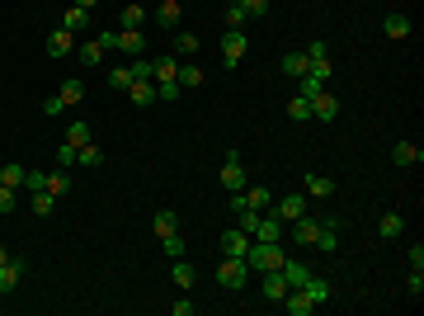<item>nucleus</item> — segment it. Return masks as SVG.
Listing matches in <instances>:
<instances>
[{
	"mask_svg": "<svg viewBox=\"0 0 424 316\" xmlns=\"http://www.w3.org/2000/svg\"><path fill=\"white\" fill-rule=\"evenodd\" d=\"M321 302H330V284H326V279H311L307 288H288L283 312H288V316H311Z\"/></svg>",
	"mask_w": 424,
	"mask_h": 316,
	"instance_id": "1",
	"label": "nucleus"
},
{
	"mask_svg": "<svg viewBox=\"0 0 424 316\" xmlns=\"http://www.w3.org/2000/svg\"><path fill=\"white\" fill-rule=\"evenodd\" d=\"M283 241H250V251H245V265L259 269V274H269V269H283Z\"/></svg>",
	"mask_w": 424,
	"mask_h": 316,
	"instance_id": "2",
	"label": "nucleus"
},
{
	"mask_svg": "<svg viewBox=\"0 0 424 316\" xmlns=\"http://www.w3.org/2000/svg\"><path fill=\"white\" fill-rule=\"evenodd\" d=\"M245 279H250V265H245L240 255H221V265H217V284L226 288V293H236V288H245Z\"/></svg>",
	"mask_w": 424,
	"mask_h": 316,
	"instance_id": "3",
	"label": "nucleus"
},
{
	"mask_svg": "<svg viewBox=\"0 0 424 316\" xmlns=\"http://www.w3.org/2000/svg\"><path fill=\"white\" fill-rule=\"evenodd\" d=\"M245 48H250V38H245V29H226V38H221V62H226V71H231V66H240Z\"/></svg>",
	"mask_w": 424,
	"mask_h": 316,
	"instance_id": "4",
	"label": "nucleus"
},
{
	"mask_svg": "<svg viewBox=\"0 0 424 316\" xmlns=\"http://www.w3.org/2000/svg\"><path fill=\"white\" fill-rule=\"evenodd\" d=\"M221 189H231V194H240L245 189V165H240V151H226V165H221Z\"/></svg>",
	"mask_w": 424,
	"mask_h": 316,
	"instance_id": "5",
	"label": "nucleus"
},
{
	"mask_svg": "<svg viewBox=\"0 0 424 316\" xmlns=\"http://www.w3.org/2000/svg\"><path fill=\"white\" fill-rule=\"evenodd\" d=\"M24 274H29V260H19V255H10V260L0 265V293H15V288L24 284Z\"/></svg>",
	"mask_w": 424,
	"mask_h": 316,
	"instance_id": "6",
	"label": "nucleus"
},
{
	"mask_svg": "<svg viewBox=\"0 0 424 316\" xmlns=\"http://www.w3.org/2000/svg\"><path fill=\"white\" fill-rule=\"evenodd\" d=\"M302 213H307V194H283V198H274V217H283V222H297Z\"/></svg>",
	"mask_w": 424,
	"mask_h": 316,
	"instance_id": "7",
	"label": "nucleus"
},
{
	"mask_svg": "<svg viewBox=\"0 0 424 316\" xmlns=\"http://www.w3.org/2000/svg\"><path fill=\"white\" fill-rule=\"evenodd\" d=\"M250 236H255V241H283V236H288V222H283V217H269V213H259V222H255Z\"/></svg>",
	"mask_w": 424,
	"mask_h": 316,
	"instance_id": "8",
	"label": "nucleus"
},
{
	"mask_svg": "<svg viewBox=\"0 0 424 316\" xmlns=\"http://www.w3.org/2000/svg\"><path fill=\"white\" fill-rule=\"evenodd\" d=\"M316 251H321V255H335V251H340V217H326V222H321V232H316Z\"/></svg>",
	"mask_w": 424,
	"mask_h": 316,
	"instance_id": "9",
	"label": "nucleus"
},
{
	"mask_svg": "<svg viewBox=\"0 0 424 316\" xmlns=\"http://www.w3.org/2000/svg\"><path fill=\"white\" fill-rule=\"evenodd\" d=\"M250 232H240V227H226V232H221V255H240V260H245V251H250Z\"/></svg>",
	"mask_w": 424,
	"mask_h": 316,
	"instance_id": "10",
	"label": "nucleus"
},
{
	"mask_svg": "<svg viewBox=\"0 0 424 316\" xmlns=\"http://www.w3.org/2000/svg\"><path fill=\"white\" fill-rule=\"evenodd\" d=\"M118 52H123V57H146V33L141 29H118Z\"/></svg>",
	"mask_w": 424,
	"mask_h": 316,
	"instance_id": "11",
	"label": "nucleus"
},
{
	"mask_svg": "<svg viewBox=\"0 0 424 316\" xmlns=\"http://www.w3.org/2000/svg\"><path fill=\"white\" fill-rule=\"evenodd\" d=\"M311 118H321V123H335V118H340V99L330 95V90L311 95Z\"/></svg>",
	"mask_w": 424,
	"mask_h": 316,
	"instance_id": "12",
	"label": "nucleus"
},
{
	"mask_svg": "<svg viewBox=\"0 0 424 316\" xmlns=\"http://www.w3.org/2000/svg\"><path fill=\"white\" fill-rule=\"evenodd\" d=\"M76 52V33L71 29H52L47 33V57H71Z\"/></svg>",
	"mask_w": 424,
	"mask_h": 316,
	"instance_id": "13",
	"label": "nucleus"
},
{
	"mask_svg": "<svg viewBox=\"0 0 424 316\" xmlns=\"http://www.w3.org/2000/svg\"><path fill=\"white\" fill-rule=\"evenodd\" d=\"M170 52L179 57V62H188V57L198 52V33H188V29H174V33H170Z\"/></svg>",
	"mask_w": 424,
	"mask_h": 316,
	"instance_id": "14",
	"label": "nucleus"
},
{
	"mask_svg": "<svg viewBox=\"0 0 424 316\" xmlns=\"http://www.w3.org/2000/svg\"><path fill=\"white\" fill-rule=\"evenodd\" d=\"M302 194L307 198H330L335 194V179L330 175H302Z\"/></svg>",
	"mask_w": 424,
	"mask_h": 316,
	"instance_id": "15",
	"label": "nucleus"
},
{
	"mask_svg": "<svg viewBox=\"0 0 424 316\" xmlns=\"http://www.w3.org/2000/svg\"><path fill=\"white\" fill-rule=\"evenodd\" d=\"M278 274L288 279V288H307V284L316 279V274H311L307 265H302V260H283V269H278Z\"/></svg>",
	"mask_w": 424,
	"mask_h": 316,
	"instance_id": "16",
	"label": "nucleus"
},
{
	"mask_svg": "<svg viewBox=\"0 0 424 316\" xmlns=\"http://www.w3.org/2000/svg\"><path fill=\"white\" fill-rule=\"evenodd\" d=\"M288 227H293V241H297V246H316V232H321V222H316V217L302 213V217L288 222Z\"/></svg>",
	"mask_w": 424,
	"mask_h": 316,
	"instance_id": "17",
	"label": "nucleus"
},
{
	"mask_svg": "<svg viewBox=\"0 0 424 316\" xmlns=\"http://www.w3.org/2000/svg\"><path fill=\"white\" fill-rule=\"evenodd\" d=\"M24 179H29V165H19V160H5L0 165V184L5 189H24Z\"/></svg>",
	"mask_w": 424,
	"mask_h": 316,
	"instance_id": "18",
	"label": "nucleus"
},
{
	"mask_svg": "<svg viewBox=\"0 0 424 316\" xmlns=\"http://www.w3.org/2000/svg\"><path fill=\"white\" fill-rule=\"evenodd\" d=\"M57 95H62V104H66V109H76L80 99H85V80H80V76H66Z\"/></svg>",
	"mask_w": 424,
	"mask_h": 316,
	"instance_id": "19",
	"label": "nucleus"
},
{
	"mask_svg": "<svg viewBox=\"0 0 424 316\" xmlns=\"http://www.w3.org/2000/svg\"><path fill=\"white\" fill-rule=\"evenodd\" d=\"M307 71H311V57H307V52H283V76H307Z\"/></svg>",
	"mask_w": 424,
	"mask_h": 316,
	"instance_id": "20",
	"label": "nucleus"
},
{
	"mask_svg": "<svg viewBox=\"0 0 424 316\" xmlns=\"http://www.w3.org/2000/svg\"><path fill=\"white\" fill-rule=\"evenodd\" d=\"M174 71H179V57H174V52L151 57V80H174Z\"/></svg>",
	"mask_w": 424,
	"mask_h": 316,
	"instance_id": "21",
	"label": "nucleus"
},
{
	"mask_svg": "<svg viewBox=\"0 0 424 316\" xmlns=\"http://www.w3.org/2000/svg\"><path fill=\"white\" fill-rule=\"evenodd\" d=\"M156 24H160V29H179V0H160V5H156Z\"/></svg>",
	"mask_w": 424,
	"mask_h": 316,
	"instance_id": "22",
	"label": "nucleus"
},
{
	"mask_svg": "<svg viewBox=\"0 0 424 316\" xmlns=\"http://www.w3.org/2000/svg\"><path fill=\"white\" fill-rule=\"evenodd\" d=\"M174 80H179V90H198V85H203V71H198V66L193 62H179V71H174Z\"/></svg>",
	"mask_w": 424,
	"mask_h": 316,
	"instance_id": "23",
	"label": "nucleus"
},
{
	"mask_svg": "<svg viewBox=\"0 0 424 316\" xmlns=\"http://www.w3.org/2000/svg\"><path fill=\"white\" fill-rule=\"evenodd\" d=\"M264 298L269 302H283V298H288V279H283L278 269H269V274H264Z\"/></svg>",
	"mask_w": 424,
	"mask_h": 316,
	"instance_id": "24",
	"label": "nucleus"
},
{
	"mask_svg": "<svg viewBox=\"0 0 424 316\" xmlns=\"http://www.w3.org/2000/svg\"><path fill=\"white\" fill-rule=\"evenodd\" d=\"M127 99H132L137 109H146V104L156 99V85H151V80H132V85H127Z\"/></svg>",
	"mask_w": 424,
	"mask_h": 316,
	"instance_id": "25",
	"label": "nucleus"
},
{
	"mask_svg": "<svg viewBox=\"0 0 424 316\" xmlns=\"http://www.w3.org/2000/svg\"><path fill=\"white\" fill-rule=\"evenodd\" d=\"M76 57H80V66H90V71H94V66L104 62L109 52H104V48H99V43H94V38H90V43H76Z\"/></svg>",
	"mask_w": 424,
	"mask_h": 316,
	"instance_id": "26",
	"label": "nucleus"
},
{
	"mask_svg": "<svg viewBox=\"0 0 424 316\" xmlns=\"http://www.w3.org/2000/svg\"><path fill=\"white\" fill-rule=\"evenodd\" d=\"M392 160H396V165H420L424 151H420L415 142H396V146H392Z\"/></svg>",
	"mask_w": 424,
	"mask_h": 316,
	"instance_id": "27",
	"label": "nucleus"
},
{
	"mask_svg": "<svg viewBox=\"0 0 424 316\" xmlns=\"http://www.w3.org/2000/svg\"><path fill=\"white\" fill-rule=\"evenodd\" d=\"M151 232H156V236H170V232H179V213H170V208H160L156 217H151Z\"/></svg>",
	"mask_w": 424,
	"mask_h": 316,
	"instance_id": "28",
	"label": "nucleus"
},
{
	"mask_svg": "<svg viewBox=\"0 0 424 316\" xmlns=\"http://www.w3.org/2000/svg\"><path fill=\"white\" fill-rule=\"evenodd\" d=\"M62 29H71L80 38V33L90 29V10H80V5H71V10H66V19H62Z\"/></svg>",
	"mask_w": 424,
	"mask_h": 316,
	"instance_id": "29",
	"label": "nucleus"
},
{
	"mask_svg": "<svg viewBox=\"0 0 424 316\" xmlns=\"http://www.w3.org/2000/svg\"><path fill=\"white\" fill-rule=\"evenodd\" d=\"M288 118H293V123H311V99L293 95V99H288Z\"/></svg>",
	"mask_w": 424,
	"mask_h": 316,
	"instance_id": "30",
	"label": "nucleus"
},
{
	"mask_svg": "<svg viewBox=\"0 0 424 316\" xmlns=\"http://www.w3.org/2000/svg\"><path fill=\"white\" fill-rule=\"evenodd\" d=\"M76 189V184H71V170H52L47 175V194H52V198H62V194H71Z\"/></svg>",
	"mask_w": 424,
	"mask_h": 316,
	"instance_id": "31",
	"label": "nucleus"
},
{
	"mask_svg": "<svg viewBox=\"0 0 424 316\" xmlns=\"http://www.w3.org/2000/svg\"><path fill=\"white\" fill-rule=\"evenodd\" d=\"M240 194H245V208H255V213L274 208V189H240Z\"/></svg>",
	"mask_w": 424,
	"mask_h": 316,
	"instance_id": "32",
	"label": "nucleus"
},
{
	"mask_svg": "<svg viewBox=\"0 0 424 316\" xmlns=\"http://www.w3.org/2000/svg\"><path fill=\"white\" fill-rule=\"evenodd\" d=\"M76 165H85V170H94V165H104V151L94 142H85V146H76Z\"/></svg>",
	"mask_w": 424,
	"mask_h": 316,
	"instance_id": "33",
	"label": "nucleus"
},
{
	"mask_svg": "<svg viewBox=\"0 0 424 316\" xmlns=\"http://www.w3.org/2000/svg\"><path fill=\"white\" fill-rule=\"evenodd\" d=\"M377 232H382L387 241H392V236H401V232H406V217H401V213H382V222H377Z\"/></svg>",
	"mask_w": 424,
	"mask_h": 316,
	"instance_id": "34",
	"label": "nucleus"
},
{
	"mask_svg": "<svg viewBox=\"0 0 424 316\" xmlns=\"http://www.w3.org/2000/svg\"><path fill=\"white\" fill-rule=\"evenodd\" d=\"M170 274H174V284H179V288H193V284H198V269L188 265L184 255H179V265H174V269H170Z\"/></svg>",
	"mask_w": 424,
	"mask_h": 316,
	"instance_id": "35",
	"label": "nucleus"
},
{
	"mask_svg": "<svg viewBox=\"0 0 424 316\" xmlns=\"http://www.w3.org/2000/svg\"><path fill=\"white\" fill-rule=\"evenodd\" d=\"M382 33H387V38H406V33H410V19H406V15H387Z\"/></svg>",
	"mask_w": 424,
	"mask_h": 316,
	"instance_id": "36",
	"label": "nucleus"
},
{
	"mask_svg": "<svg viewBox=\"0 0 424 316\" xmlns=\"http://www.w3.org/2000/svg\"><path fill=\"white\" fill-rule=\"evenodd\" d=\"M66 142H71V146H85V142H94V137H90V123H80V118H76V123L66 127Z\"/></svg>",
	"mask_w": 424,
	"mask_h": 316,
	"instance_id": "37",
	"label": "nucleus"
},
{
	"mask_svg": "<svg viewBox=\"0 0 424 316\" xmlns=\"http://www.w3.org/2000/svg\"><path fill=\"white\" fill-rule=\"evenodd\" d=\"M52 208H57V198H52L47 189H38V194H33V213H38V217H52Z\"/></svg>",
	"mask_w": 424,
	"mask_h": 316,
	"instance_id": "38",
	"label": "nucleus"
},
{
	"mask_svg": "<svg viewBox=\"0 0 424 316\" xmlns=\"http://www.w3.org/2000/svg\"><path fill=\"white\" fill-rule=\"evenodd\" d=\"M127 71H132V80H151V52H146V57H132Z\"/></svg>",
	"mask_w": 424,
	"mask_h": 316,
	"instance_id": "39",
	"label": "nucleus"
},
{
	"mask_svg": "<svg viewBox=\"0 0 424 316\" xmlns=\"http://www.w3.org/2000/svg\"><path fill=\"white\" fill-rule=\"evenodd\" d=\"M146 24V10L141 5H123V29H141Z\"/></svg>",
	"mask_w": 424,
	"mask_h": 316,
	"instance_id": "40",
	"label": "nucleus"
},
{
	"mask_svg": "<svg viewBox=\"0 0 424 316\" xmlns=\"http://www.w3.org/2000/svg\"><path fill=\"white\" fill-rule=\"evenodd\" d=\"M302 52H307L311 62H330V43H326V38H311V43H307Z\"/></svg>",
	"mask_w": 424,
	"mask_h": 316,
	"instance_id": "41",
	"label": "nucleus"
},
{
	"mask_svg": "<svg viewBox=\"0 0 424 316\" xmlns=\"http://www.w3.org/2000/svg\"><path fill=\"white\" fill-rule=\"evenodd\" d=\"M57 170H76V146H71V142L57 146Z\"/></svg>",
	"mask_w": 424,
	"mask_h": 316,
	"instance_id": "42",
	"label": "nucleus"
},
{
	"mask_svg": "<svg viewBox=\"0 0 424 316\" xmlns=\"http://www.w3.org/2000/svg\"><path fill=\"white\" fill-rule=\"evenodd\" d=\"M156 99L174 104V99H179V80H156Z\"/></svg>",
	"mask_w": 424,
	"mask_h": 316,
	"instance_id": "43",
	"label": "nucleus"
},
{
	"mask_svg": "<svg viewBox=\"0 0 424 316\" xmlns=\"http://www.w3.org/2000/svg\"><path fill=\"white\" fill-rule=\"evenodd\" d=\"M160 246H165V255H170V260H179V255H184V236H179V232L160 236Z\"/></svg>",
	"mask_w": 424,
	"mask_h": 316,
	"instance_id": "44",
	"label": "nucleus"
},
{
	"mask_svg": "<svg viewBox=\"0 0 424 316\" xmlns=\"http://www.w3.org/2000/svg\"><path fill=\"white\" fill-rule=\"evenodd\" d=\"M240 10H245V19H264L269 15V0H240Z\"/></svg>",
	"mask_w": 424,
	"mask_h": 316,
	"instance_id": "45",
	"label": "nucleus"
},
{
	"mask_svg": "<svg viewBox=\"0 0 424 316\" xmlns=\"http://www.w3.org/2000/svg\"><path fill=\"white\" fill-rule=\"evenodd\" d=\"M109 85H113V90H127V85H132V71H127V66H113V71H109Z\"/></svg>",
	"mask_w": 424,
	"mask_h": 316,
	"instance_id": "46",
	"label": "nucleus"
},
{
	"mask_svg": "<svg viewBox=\"0 0 424 316\" xmlns=\"http://www.w3.org/2000/svg\"><path fill=\"white\" fill-rule=\"evenodd\" d=\"M226 29H245V10L240 5H226Z\"/></svg>",
	"mask_w": 424,
	"mask_h": 316,
	"instance_id": "47",
	"label": "nucleus"
},
{
	"mask_svg": "<svg viewBox=\"0 0 424 316\" xmlns=\"http://www.w3.org/2000/svg\"><path fill=\"white\" fill-rule=\"evenodd\" d=\"M94 43H99L104 52H118V33H113V29H104V33H94Z\"/></svg>",
	"mask_w": 424,
	"mask_h": 316,
	"instance_id": "48",
	"label": "nucleus"
},
{
	"mask_svg": "<svg viewBox=\"0 0 424 316\" xmlns=\"http://www.w3.org/2000/svg\"><path fill=\"white\" fill-rule=\"evenodd\" d=\"M24 189H47V170H29V179H24Z\"/></svg>",
	"mask_w": 424,
	"mask_h": 316,
	"instance_id": "49",
	"label": "nucleus"
},
{
	"mask_svg": "<svg viewBox=\"0 0 424 316\" xmlns=\"http://www.w3.org/2000/svg\"><path fill=\"white\" fill-rule=\"evenodd\" d=\"M0 213H15V189H5V184H0Z\"/></svg>",
	"mask_w": 424,
	"mask_h": 316,
	"instance_id": "50",
	"label": "nucleus"
},
{
	"mask_svg": "<svg viewBox=\"0 0 424 316\" xmlns=\"http://www.w3.org/2000/svg\"><path fill=\"white\" fill-rule=\"evenodd\" d=\"M43 113H66V104H62V95H52V99H43Z\"/></svg>",
	"mask_w": 424,
	"mask_h": 316,
	"instance_id": "51",
	"label": "nucleus"
},
{
	"mask_svg": "<svg viewBox=\"0 0 424 316\" xmlns=\"http://www.w3.org/2000/svg\"><path fill=\"white\" fill-rule=\"evenodd\" d=\"M410 265H415V269H424V246H420V241L410 246Z\"/></svg>",
	"mask_w": 424,
	"mask_h": 316,
	"instance_id": "52",
	"label": "nucleus"
},
{
	"mask_svg": "<svg viewBox=\"0 0 424 316\" xmlns=\"http://www.w3.org/2000/svg\"><path fill=\"white\" fill-rule=\"evenodd\" d=\"M76 5H80V10H94V5H99V0H76Z\"/></svg>",
	"mask_w": 424,
	"mask_h": 316,
	"instance_id": "53",
	"label": "nucleus"
},
{
	"mask_svg": "<svg viewBox=\"0 0 424 316\" xmlns=\"http://www.w3.org/2000/svg\"><path fill=\"white\" fill-rule=\"evenodd\" d=\"M5 260H10V251H5V246H0V265H5Z\"/></svg>",
	"mask_w": 424,
	"mask_h": 316,
	"instance_id": "54",
	"label": "nucleus"
},
{
	"mask_svg": "<svg viewBox=\"0 0 424 316\" xmlns=\"http://www.w3.org/2000/svg\"><path fill=\"white\" fill-rule=\"evenodd\" d=\"M226 5H240V0H226Z\"/></svg>",
	"mask_w": 424,
	"mask_h": 316,
	"instance_id": "55",
	"label": "nucleus"
}]
</instances>
